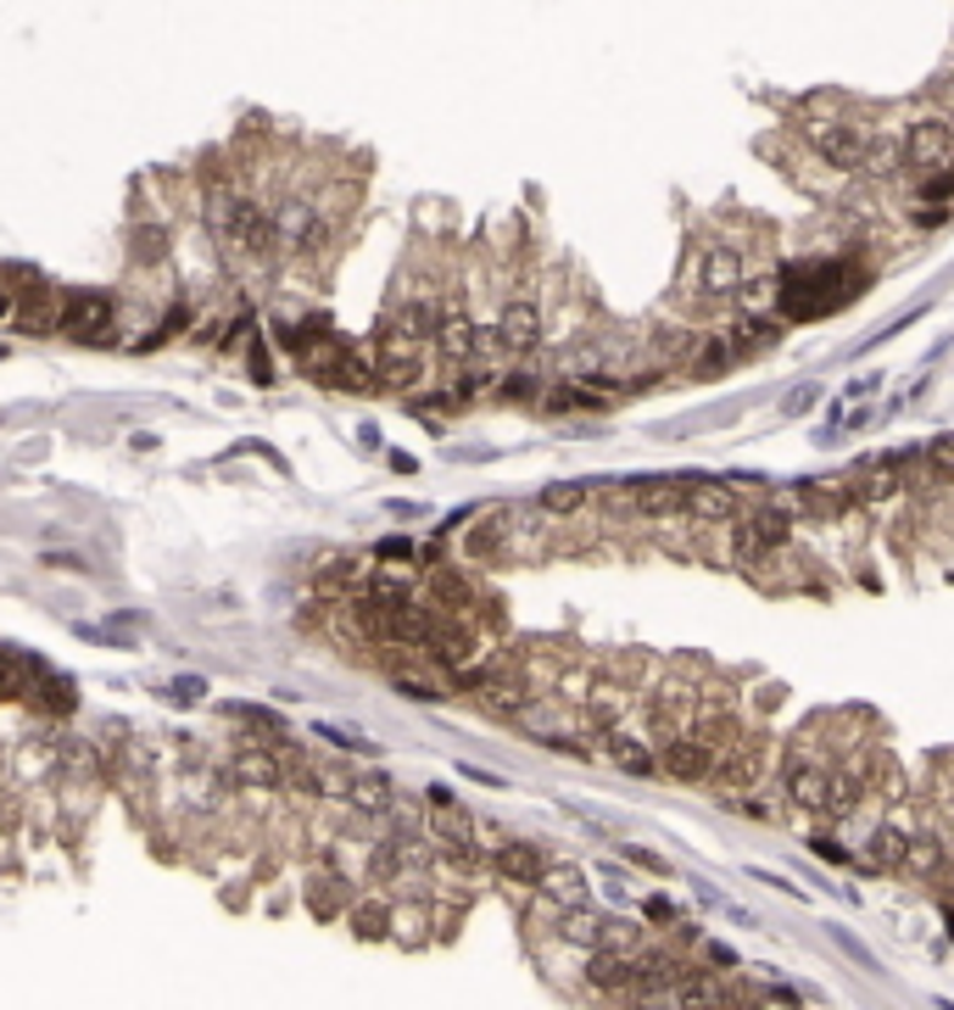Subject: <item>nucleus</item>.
Returning a JSON list of instances; mask_svg holds the SVG:
<instances>
[{
	"instance_id": "nucleus-36",
	"label": "nucleus",
	"mask_w": 954,
	"mask_h": 1010,
	"mask_svg": "<svg viewBox=\"0 0 954 1010\" xmlns=\"http://www.w3.org/2000/svg\"><path fill=\"white\" fill-rule=\"evenodd\" d=\"M704 955H709V966H720V971H737V949H731V944H709Z\"/></svg>"
},
{
	"instance_id": "nucleus-18",
	"label": "nucleus",
	"mask_w": 954,
	"mask_h": 1010,
	"mask_svg": "<svg viewBox=\"0 0 954 1010\" xmlns=\"http://www.w3.org/2000/svg\"><path fill=\"white\" fill-rule=\"evenodd\" d=\"M943 871H948V837H943L937 826L910 832V849H904L899 877H910V882H937Z\"/></svg>"
},
{
	"instance_id": "nucleus-2",
	"label": "nucleus",
	"mask_w": 954,
	"mask_h": 1010,
	"mask_svg": "<svg viewBox=\"0 0 954 1010\" xmlns=\"http://www.w3.org/2000/svg\"><path fill=\"white\" fill-rule=\"evenodd\" d=\"M229 776H235V793L246 799H269L285 788V748H263V742H235L229 753Z\"/></svg>"
},
{
	"instance_id": "nucleus-26",
	"label": "nucleus",
	"mask_w": 954,
	"mask_h": 1010,
	"mask_svg": "<svg viewBox=\"0 0 954 1010\" xmlns=\"http://www.w3.org/2000/svg\"><path fill=\"white\" fill-rule=\"evenodd\" d=\"M776 302H782V269L742 274V285H737V307L742 313H776Z\"/></svg>"
},
{
	"instance_id": "nucleus-12",
	"label": "nucleus",
	"mask_w": 954,
	"mask_h": 1010,
	"mask_svg": "<svg viewBox=\"0 0 954 1010\" xmlns=\"http://www.w3.org/2000/svg\"><path fill=\"white\" fill-rule=\"evenodd\" d=\"M648 748H653V737H648V726L631 731V715L597 737V753H609V760H615L626 776H653V771H659V760H653Z\"/></svg>"
},
{
	"instance_id": "nucleus-14",
	"label": "nucleus",
	"mask_w": 954,
	"mask_h": 1010,
	"mask_svg": "<svg viewBox=\"0 0 954 1010\" xmlns=\"http://www.w3.org/2000/svg\"><path fill=\"white\" fill-rule=\"evenodd\" d=\"M486 866H491V877H502V882H513V888H531V893H536V882H542V871H548V855H542L536 844H525V837H502Z\"/></svg>"
},
{
	"instance_id": "nucleus-33",
	"label": "nucleus",
	"mask_w": 954,
	"mask_h": 1010,
	"mask_svg": "<svg viewBox=\"0 0 954 1010\" xmlns=\"http://www.w3.org/2000/svg\"><path fill=\"white\" fill-rule=\"evenodd\" d=\"M948 218H954V207H948V202H915V213H910V229L932 235V229H943Z\"/></svg>"
},
{
	"instance_id": "nucleus-41",
	"label": "nucleus",
	"mask_w": 954,
	"mask_h": 1010,
	"mask_svg": "<svg viewBox=\"0 0 954 1010\" xmlns=\"http://www.w3.org/2000/svg\"><path fill=\"white\" fill-rule=\"evenodd\" d=\"M776 704H782V687H765V693H759V715H770Z\"/></svg>"
},
{
	"instance_id": "nucleus-1",
	"label": "nucleus",
	"mask_w": 954,
	"mask_h": 1010,
	"mask_svg": "<svg viewBox=\"0 0 954 1010\" xmlns=\"http://www.w3.org/2000/svg\"><path fill=\"white\" fill-rule=\"evenodd\" d=\"M207 213H213L218 240L235 251V258H246V263H269V258H280V218H274V207H269V202H257L246 185L218 180V191H213Z\"/></svg>"
},
{
	"instance_id": "nucleus-17",
	"label": "nucleus",
	"mask_w": 954,
	"mask_h": 1010,
	"mask_svg": "<svg viewBox=\"0 0 954 1010\" xmlns=\"http://www.w3.org/2000/svg\"><path fill=\"white\" fill-rule=\"evenodd\" d=\"M686 480H692V475H675V480H637V486H631V514H637V520H675V514H686Z\"/></svg>"
},
{
	"instance_id": "nucleus-22",
	"label": "nucleus",
	"mask_w": 954,
	"mask_h": 1010,
	"mask_svg": "<svg viewBox=\"0 0 954 1010\" xmlns=\"http://www.w3.org/2000/svg\"><path fill=\"white\" fill-rule=\"evenodd\" d=\"M904 174H910V167H904V140H877L871 134V145H865V162H859L854 180H865V185H899Z\"/></svg>"
},
{
	"instance_id": "nucleus-23",
	"label": "nucleus",
	"mask_w": 954,
	"mask_h": 1010,
	"mask_svg": "<svg viewBox=\"0 0 954 1010\" xmlns=\"http://www.w3.org/2000/svg\"><path fill=\"white\" fill-rule=\"evenodd\" d=\"M18 302H23V307H18L23 329H56V324H62V291H51L45 280L29 274V291H23Z\"/></svg>"
},
{
	"instance_id": "nucleus-24",
	"label": "nucleus",
	"mask_w": 954,
	"mask_h": 1010,
	"mask_svg": "<svg viewBox=\"0 0 954 1010\" xmlns=\"http://www.w3.org/2000/svg\"><path fill=\"white\" fill-rule=\"evenodd\" d=\"M536 893H542V899H553V904H586V871H581V866H570V860H548V871H542Z\"/></svg>"
},
{
	"instance_id": "nucleus-25",
	"label": "nucleus",
	"mask_w": 954,
	"mask_h": 1010,
	"mask_svg": "<svg viewBox=\"0 0 954 1010\" xmlns=\"http://www.w3.org/2000/svg\"><path fill=\"white\" fill-rule=\"evenodd\" d=\"M346 804H353L358 815H386V810L397 804V788H391L380 771H364V776L346 782Z\"/></svg>"
},
{
	"instance_id": "nucleus-15",
	"label": "nucleus",
	"mask_w": 954,
	"mask_h": 1010,
	"mask_svg": "<svg viewBox=\"0 0 954 1010\" xmlns=\"http://www.w3.org/2000/svg\"><path fill=\"white\" fill-rule=\"evenodd\" d=\"M904 849H910V821H904V815H888V821H877L871 837H865L859 866H865V871H882V877H899Z\"/></svg>"
},
{
	"instance_id": "nucleus-42",
	"label": "nucleus",
	"mask_w": 954,
	"mask_h": 1010,
	"mask_svg": "<svg viewBox=\"0 0 954 1010\" xmlns=\"http://www.w3.org/2000/svg\"><path fill=\"white\" fill-rule=\"evenodd\" d=\"M943 882H948V910H954V871H943Z\"/></svg>"
},
{
	"instance_id": "nucleus-21",
	"label": "nucleus",
	"mask_w": 954,
	"mask_h": 1010,
	"mask_svg": "<svg viewBox=\"0 0 954 1010\" xmlns=\"http://www.w3.org/2000/svg\"><path fill=\"white\" fill-rule=\"evenodd\" d=\"M737 988H731V971H681V982L670 988V1004H731Z\"/></svg>"
},
{
	"instance_id": "nucleus-3",
	"label": "nucleus",
	"mask_w": 954,
	"mask_h": 1010,
	"mask_svg": "<svg viewBox=\"0 0 954 1010\" xmlns=\"http://www.w3.org/2000/svg\"><path fill=\"white\" fill-rule=\"evenodd\" d=\"M765 771H770V742H765L759 731H748L742 742H731L720 760H715L709 782H715L720 799H731V793H754V788L765 782Z\"/></svg>"
},
{
	"instance_id": "nucleus-30",
	"label": "nucleus",
	"mask_w": 954,
	"mask_h": 1010,
	"mask_svg": "<svg viewBox=\"0 0 954 1010\" xmlns=\"http://www.w3.org/2000/svg\"><path fill=\"white\" fill-rule=\"evenodd\" d=\"M921 480L926 486H954V436H932L921 447Z\"/></svg>"
},
{
	"instance_id": "nucleus-43",
	"label": "nucleus",
	"mask_w": 954,
	"mask_h": 1010,
	"mask_svg": "<svg viewBox=\"0 0 954 1010\" xmlns=\"http://www.w3.org/2000/svg\"><path fill=\"white\" fill-rule=\"evenodd\" d=\"M948 871H954V837H948Z\"/></svg>"
},
{
	"instance_id": "nucleus-4",
	"label": "nucleus",
	"mask_w": 954,
	"mask_h": 1010,
	"mask_svg": "<svg viewBox=\"0 0 954 1010\" xmlns=\"http://www.w3.org/2000/svg\"><path fill=\"white\" fill-rule=\"evenodd\" d=\"M497 324H502V347H508V358H531V352L542 347V329H548V318H542V296H536L531 285L508 291V296H502V307H497Z\"/></svg>"
},
{
	"instance_id": "nucleus-34",
	"label": "nucleus",
	"mask_w": 954,
	"mask_h": 1010,
	"mask_svg": "<svg viewBox=\"0 0 954 1010\" xmlns=\"http://www.w3.org/2000/svg\"><path fill=\"white\" fill-rule=\"evenodd\" d=\"M642 915L653 921V927H675V921H681V915H675V904H670V899H659V893H653V899H642Z\"/></svg>"
},
{
	"instance_id": "nucleus-40",
	"label": "nucleus",
	"mask_w": 954,
	"mask_h": 1010,
	"mask_svg": "<svg viewBox=\"0 0 954 1010\" xmlns=\"http://www.w3.org/2000/svg\"><path fill=\"white\" fill-rule=\"evenodd\" d=\"M626 860H637L642 871H664V860H659V855H648V849H626Z\"/></svg>"
},
{
	"instance_id": "nucleus-32",
	"label": "nucleus",
	"mask_w": 954,
	"mask_h": 1010,
	"mask_svg": "<svg viewBox=\"0 0 954 1010\" xmlns=\"http://www.w3.org/2000/svg\"><path fill=\"white\" fill-rule=\"evenodd\" d=\"M648 938H642V927H631V921H620V915H603V949H626V955H637Z\"/></svg>"
},
{
	"instance_id": "nucleus-13",
	"label": "nucleus",
	"mask_w": 954,
	"mask_h": 1010,
	"mask_svg": "<svg viewBox=\"0 0 954 1010\" xmlns=\"http://www.w3.org/2000/svg\"><path fill=\"white\" fill-rule=\"evenodd\" d=\"M748 263H742V246L737 240H709L704 258H698V291L704 296H737Z\"/></svg>"
},
{
	"instance_id": "nucleus-10",
	"label": "nucleus",
	"mask_w": 954,
	"mask_h": 1010,
	"mask_svg": "<svg viewBox=\"0 0 954 1010\" xmlns=\"http://www.w3.org/2000/svg\"><path fill=\"white\" fill-rule=\"evenodd\" d=\"M436 352H442L447 363H458V369L475 358V313H469V296H464V291H447V296H442Z\"/></svg>"
},
{
	"instance_id": "nucleus-28",
	"label": "nucleus",
	"mask_w": 954,
	"mask_h": 1010,
	"mask_svg": "<svg viewBox=\"0 0 954 1010\" xmlns=\"http://www.w3.org/2000/svg\"><path fill=\"white\" fill-rule=\"evenodd\" d=\"M726 335H731L737 347H748V352H765V347H776V341H782V324H776L770 313H737Z\"/></svg>"
},
{
	"instance_id": "nucleus-39",
	"label": "nucleus",
	"mask_w": 954,
	"mask_h": 1010,
	"mask_svg": "<svg viewBox=\"0 0 954 1010\" xmlns=\"http://www.w3.org/2000/svg\"><path fill=\"white\" fill-rule=\"evenodd\" d=\"M380 558H413V547L402 536H391V542H380Z\"/></svg>"
},
{
	"instance_id": "nucleus-16",
	"label": "nucleus",
	"mask_w": 954,
	"mask_h": 1010,
	"mask_svg": "<svg viewBox=\"0 0 954 1010\" xmlns=\"http://www.w3.org/2000/svg\"><path fill=\"white\" fill-rule=\"evenodd\" d=\"M586 993H609V999H626V988H631V971H637V955H626V949H586Z\"/></svg>"
},
{
	"instance_id": "nucleus-20",
	"label": "nucleus",
	"mask_w": 954,
	"mask_h": 1010,
	"mask_svg": "<svg viewBox=\"0 0 954 1010\" xmlns=\"http://www.w3.org/2000/svg\"><path fill=\"white\" fill-rule=\"evenodd\" d=\"M698 341H704V335L686 329V324H659V329L648 335V352H653V363H659L664 374H670V369L686 374L692 358H698Z\"/></svg>"
},
{
	"instance_id": "nucleus-37",
	"label": "nucleus",
	"mask_w": 954,
	"mask_h": 1010,
	"mask_svg": "<svg viewBox=\"0 0 954 1010\" xmlns=\"http://www.w3.org/2000/svg\"><path fill=\"white\" fill-rule=\"evenodd\" d=\"M167 693H173V698H185V704H196V698H202V693H207V687H202V682H196V676H180V682H173V687H167Z\"/></svg>"
},
{
	"instance_id": "nucleus-8",
	"label": "nucleus",
	"mask_w": 954,
	"mask_h": 1010,
	"mask_svg": "<svg viewBox=\"0 0 954 1010\" xmlns=\"http://www.w3.org/2000/svg\"><path fill=\"white\" fill-rule=\"evenodd\" d=\"M631 709H637V687H626L620 676H609V670H597L592 687L581 693V720H586L592 737H603L609 726H620Z\"/></svg>"
},
{
	"instance_id": "nucleus-6",
	"label": "nucleus",
	"mask_w": 954,
	"mask_h": 1010,
	"mask_svg": "<svg viewBox=\"0 0 954 1010\" xmlns=\"http://www.w3.org/2000/svg\"><path fill=\"white\" fill-rule=\"evenodd\" d=\"M62 335H73V341L96 347V341H112L118 329V302L107 291H78V296H62Z\"/></svg>"
},
{
	"instance_id": "nucleus-35",
	"label": "nucleus",
	"mask_w": 954,
	"mask_h": 1010,
	"mask_svg": "<svg viewBox=\"0 0 954 1010\" xmlns=\"http://www.w3.org/2000/svg\"><path fill=\"white\" fill-rule=\"evenodd\" d=\"M810 855H821V860H848V849H843V844H832V837H821V832L810 837Z\"/></svg>"
},
{
	"instance_id": "nucleus-19",
	"label": "nucleus",
	"mask_w": 954,
	"mask_h": 1010,
	"mask_svg": "<svg viewBox=\"0 0 954 1010\" xmlns=\"http://www.w3.org/2000/svg\"><path fill=\"white\" fill-rule=\"evenodd\" d=\"M391 915H397V899L386 888H364L353 904H346V927H353L358 938H369V944H380V938H391Z\"/></svg>"
},
{
	"instance_id": "nucleus-27",
	"label": "nucleus",
	"mask_w": 954,
	"mask_h": 1010,
	"mask_svg": "<svg viewBox=\"0 0 954 1010\" xmlns=\"http://www.w3.org/2000/svg\"><path fill=\"white\" fill-rule=\"evenodd\" d=\"M731 363H737V341H731V335H704V341H698V358H692L686 374H692V380H720Z\"/></svg>"
},
{
	"instance_id": "nucleus-7",
	"label": "nucleus",
	"mask_w": 954,
	"mask_h": 1010,
	"mask_svg": "<svg viewBox=\"0 0 954 1010\" xmlns=\"http://www.w3.org/2000/svg\"><path fill=\"white\" fill-rule=\"evenodd\" d=\"M375 369H380V385H419L424 374V341H413V335H402L391 318H380L375 329Z\"/></svg>"
},
{
	"instance_id": "nucleus-5",
	"label": "nucleus",
	"mask_w": 954,
	"mask_h": 1010,
	"mask_svg": "<svg viewBox=\"0 0 954 1010\" xmlns=\"http://www.w3.org/2000/svg\"><path fill=\"white\" fill-rule=\"evenodd\" d=\"M899 140H904V167H910V180H915V174L943 167L954 156V118L948 112H921V118L904 123Z\"/></svg>"
},
{
	"instance_id": "nucleus-29",
	"label": "nucleus",
	"mask_w": 954,
	"mask_h": 1010,
	"mask_svg": "<svg viewBox=\"0 0 954 1010\" xmlns=\"http://www.w3.org/2000/svg\"><path fill=\"white\" fill-rule=\"evenodd\" d=\"M592 502V486H581V480H553L542 497H536V509L542 514H553V520H570V514H581Z\"/></svg>"
},
{
	"instance_id": "nucleus-11",
	"label": "nucleus",
	"mask_w": 954,
	"mask_h": 1010,
	"mask_svg": "<svg viewBox=\"0 0 954 1010\" xmlns=\"http://www.w3.org/2000/svg\"><path fill=\"white\" fill-rule=\"evenodd\" d=\"M686 520H698V525H731V520H742L737 486H731V480H704V475H692V486H686Z\"/></svg>"
},
{
	"instance_id": "nucleus-9",
	"label": "nucleus",
	"mask_w": 954,
	"mask_h": 1010,
	"mask_svg": "<svg viewBox=\"0 0 954 1010\" xmlns=\"http://www.w3.org/2000/svg\"><path fill=\"white\" fill-rule=\"evenodd\" d=\"M715 760H720V748L704 742L698 731H681V737L659 742V771H664L670 782H709Z\"/></svg>"
},
{
	"instance_id": "nucleus-31",
	"label": "nucleus",
	"mask_w": 954,
	"mask_h": 1010,
	"mask_svg": "<svg viewBox=\"0 0 954 1010\" xmlns=\"http://www.w3.org/2000/svg\"><path fill=\"white\" fill-rule=\"evenodd\" d=\"M915 202H954V167H926V174L910 180Z\"/></svg>"
},
{
	"instance_id": "nucleus-38",
	"label": "nucleus",
	"mask_w": 954,
	"mask_h": 1010,
	"mask_svg": "<svg viewBox=\"0 0 954 1010\" xmlns=\"http://www.w3.org/2000/svg\"><path fill=\"white\" fill-rule=\"evenodd\" d=\"M815 397H821V385H799V391L788 397V413H804V408H810Z\"/></svg>"
}]
</instances>
